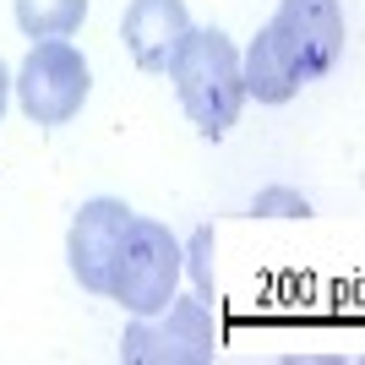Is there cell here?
<instances>
[{
    "mask_svg": "<svg viewBox=\"0 0 365 365\" xmlns=\"http://www.w3.org/2000/svg\"><path fill=\"white\" fill-rule=\"evenodd\" d=\"M6 98H11V71H6V61H0V115H6Z\"/></svg>",
    "mask_w": 365,
    "mask_h": 365,
    "instance_id": "11",
    "label": "cell"
},
{
    "mask_svg": "<svg viewBox=\"0 0 365 365\" xmlns=\"http://www.w3.org/2000/svg\"><path fill=\"white\" fill-rule=\"evenodd\" d=\"M240 82H245V98H257V104H289L294 93L305 88L300 76H294L289 55L278 49L273 28H262L251 38V49H245V61H240Z\"/></svg>",
    "mask_w": 365,
    "mask_h": 365,
    "instance_id": "8",
    "label": "cell"
},
{
    "mask_svg": "<svg viewBox=\"0 0 365 365\" xmlns=\"http://www.w3.org/2000/svg\"><path fill=\"white\" fill-rule=\"evenodd\" d=\"M88 16V0H16V28L28 38H71Z\"/></svg>",
    "mask_w": 365,
    "mask_h": 365,
    "instance_id": "9",
    "label": "cell"
},
{
    "mask_svg": "<svg viewBox=\"0 0 365 365\" xmlns=\"http://www.w3.org/2000/svg\"><path fill=\"white\" fill-rule=\"evenodd\" d=\"M131 224V207L115 197H93L76 207L71 218V240H66V257H71V273L82 289L109 294V262L120 251V235Z\"/></svg>",
    "mask_w": 365,
    "mask_h": 365,
    "instance_id": "6",
    "label": "cell"
},
{
    "mask_svg": "<svg viewBox=\"0 0 365 365\" xmlns=\"http://www.w3.org/2000/svg\"><path fill=\"white\" fill-rule=\"evenodd\" d=\"M267 28H273L278 49L289 55L300 82L327 76L338 66V55H344V11H338V0H284Z\"/></svg>",
    "mask_w": 365,
    "mask_h": 365,
    "instance_id": "5",
    "label": "cell"
},
{
    "mask_svg": "<svg viewBox=\"0 0 365 365\" xmlns=\"http://www.w3.org/2000/svg\"><path fill=\"white\" fill-rule=\"evenodd\" d=\"M169 76L180 88V104L202 137H224L240 120L245 82H240V55L218 28H191L169 61Z\"/></svg>",
    "mask_w": 365,
    "mask_h": 365,
    "instance_id": "1",
    "label": "cell"
},
{
    "mask_svg": "<svg viewBox=\"0 0 365 365\" xmlns=\"http://www.w3.org/2000/svg\"><path fill=\"white\" fill-rule=\"evenodd\" d=\"M273 207H284V218H305V213H311L305 197H294V191H262V197H257V213H273Z\"/></svg>",
    "mask_w": 365,
    "mask_h": 365,
    "instance_id": "10",
    "label": "cell"
},
{
    "mask_svg": "<svg viewBox=\"0 0 365 365\" xmlns=\"http://www.w3.org/2000/svg\"><path fill=\"white\" fill-rule=\"evenodd\" d=\"M185 33H191L185 0H131L120 16V38L142 71H169Z\"/></svg>",
    "mask_w": 365,
    "mask_h": 365,
    "instance_id": "7",
    "label": "cell"
},
{
    "mask_svg": "<svg viewBox=\"0 0 365 365\" xmlns=\"http://www.w3.org/2000/svg\"><path fill=\"white\" fill-rule=\"evenodd\" d=\"M185 251L158 218H131L120 251L109 262V300H120L131 317H158L180 289Z\"/></svg>",
    "mask_w": 365,
    "mask_h": 365,
    "instance_id": "2",
    "label": "cell"
},
{
    "mask_svg": "<svg viewBox=\"0 0 365 365\" xmlns=\"http://www.w3.org/2000/svg\"><path fill=\"white\" fill-rule=\"evenodd\" d=\"M218 354V317L207 311V300H175L158 311V322L142 317L137 327H125L120 360L131 365H207Z\"/></svg>",
    "mask_w": 365,
    "mask_h": 365,
    "instance_id": "4",
    "label": "cell"
},
{
    "mask_svg": "<svg viewBox=\"0 0 365 365\" xmlns=\"http://www.w3.org/2000/svg\"><path fill=\"white\" fill-rule=\"evenodd\" d=\"M93 88V71L82 61V49L66 44V38H38L28 49V61L16 71V98H22V115L33 125H66L82 115Z\"/></svg>",
    "mask_w": 365,
    "mask_h": 365,
    "instance_id": "3",
    "label": "cell"
}]
</instances>
